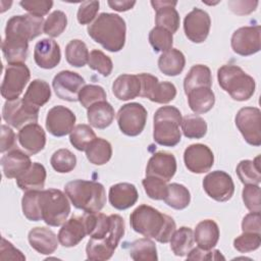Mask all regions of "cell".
I'll return each mask as SVG.
<instances>
[{
	"instance_id": "6da1fadb",
	"label": "cell",
	"mask_w": 261,
	"mask_h": 261,
	"mask_svg": "<svg viewBox=\"0 0 261 261\" xmlns=\"http://www.w3.org/2000/svg\"><path fill=\"white\" fill-rule=\"evenodd\" d=\"M129 222L135 231L162 244L170 241L176 228L172 217L146 204L140 205L132 212Z\"/></svg>"
},
{
	"instance_id": "7a4b0ae2",
	"label": "cell",
	"mask_w": 261,
	"mask_h": 261,
	"mask_svg": "<svg viewBox=\"0 0 261 261\" xmlns=\"http://www.w3.org/2000/svg\"><path fill=\"white\" fill-rule=\"evenodd\" d=\"M124 19L115 13L103 12L88 27L89 36L110 52L120 51L125 44Z\"/></svg>"
},
{
	"instance_id": "3957f363",
	"label": "cell",
	"mask_w": 261,
	"mask_h": 261,
	"mask_svg": "<svg viewBox=\"0 0 261 261\" xmlns=\"http://www.w3.org/2000/svg\"><path fill=\"white\" fill-rule=\"evenodd\" d=\"M71 204L85 212H100L106 203V192L102 184L94 180L75 179L64 187Z\"/></svg>"
},
{
	"instance_id": "277c9868",
	"label": "cell",
	"mask_w": 261,
	"mask_h": 261,
	"mask_svg": "<svg viewBox=\"0 0 261 261\" xmlns=\"http://www.w3.org/2000/svg\"><path fill=\"white\" fill-rule=\"evenodd\" d=\"M37 205L41 219L50 226L63 224L70 213V204L60 190H39Z\"/></svg>"
},
{
	"instance_id": "5b68a950",
	"label": "cell",
	"mask_w": 261,
	"mask_h": 261,
	"mask_svg": "<svg viewBox=\"0 0 261 261\" xmlns=\"http://www.w3.org/2000/svg\"><path fill=\"white\" fill-rule=\"evenodd\" d=\"M181 113L174 106H162L154 114L153 139L165 147H174L180 142Z\"/></svg>"
},
{
	"instance_id": "8992f818",
	"label": "cell",
	"mask_w": 261,
	"mask_h": 261,
	"mask_svg": "<svg viewBox=\"0 0 261 261\" xmlns=\"http://www.w3.org/2000/svg\"><path fill=\"white\" fill-rule=\"evenodd\" d=\"M217 80L220 88L237 101H247L255 92V80L237 65H222L217 70Z\"/></svg>"
},
{
	"instance_id": "52a82bcc",
	"label": "cell",
	"mask_w": 261,
	"mask_h": 261,
	"mask_svg": "<svg viewBox=\"0 0 261 261\" xmlns=\"http://www.w3.org/2000/svg\"><path fill=\"white\" fill-rule=\"evenodd\" d=\"M112 215V229L108 237L100 240L90 239L87 247L86 254L89 260H108L112 257L120 239L124 234V221L123 218L117 214Z\"/></svg>"
},
{
	"instance_id": "ba28073f",
	"label": "cell",
	"mask_w": 261,
	"mask_h": 261,
	"mask_svg": "<svg viewBox=\"0 0 261 261\" xmlns=\"http://www.w3.org/2000/svg\"><path fill=\"white\" fill-rule=\"evenodd\" d=\"M147 110L140 103H127L122 105L116 115L119 129L128 137L139 136L147 121Z\"/></svg>"
},
{
	"instance_id": "9c48e42d",
	"label": "cell",
	"mask_w": 261,
	"mask_h": 261,
	"mask_svg": "<svg viewBox=\"0 0 261 261\" xmlns=\"http://www.w3.org/2000/svg\"><path fill=\"white\" fill-rule=\"evenodd\" d=\"M31 72L24 63L8 64L1 85V95L7 101L18 99L30 81Z\"/></svg>"
},
{
	"instance_id": "30bf717a",
	"label": "cell",
	"mask_w": 261,
	"mask_h": 261,
	"mask_svg": "<svg viewBox=\"0 0 261 261\" xmlns=\"http://www.w3.org/2000/svg\"><path fill=\"white\" fill-rule=\"evenodd\" d=\"M261 111L257 107L241 108L236 115V125L245 141L255 147L261 145Z\"/></svg>"
},
{
	"instance_id": "8fae6325",
	"label": "cell",
	"mask_w": 261,
	"mask_h": 261,
	"mask_svg": "<svg viewBox=\"0 0 261 261\" xmlns=\"http://www.w3.org/2000/svg\"><path fill=\"white\" fill-rule=\"evenodd\" d=\"M2 117L8 124L20 129L25 124L38 121L39 109L25 103L23 99L6 101L3 105Z\"/></svg>"
},
{
	"instance_id": "7c38bea8",
	"label": "cell",
	"mask_w": 261,
	"mask_h": 261,
	"mask_svg": "<svg viewBox=\"0 0 261 261\" xmlns=\"http://www.w3.org/2000/svg\"><path fill=\"white\" fill-rule=\"evenodd\" d=\"M44 22L43 17L32 14L14 15L6 23L5 36H14L30 42L42 34Z\"/></svg>"
},
{
	"instance_id": "4fadbf2b",
	"label": "cell",
	"mask_w": 261,
	"mask_h": 261,
	"mask_svg": "<svg viewBox=\"0 0 261 261\" xmlns=\"http://www.w3.org/2000/svg\"><path fill=\"white\" fill-rule=\"evenodd\" d=\"M205 193L217 202L228 201L234 193V184L231 176L222 170L209 172L203 179Z\"/></svg>"
},
{
	"instance_id": "5bb4252c",
	"label": "cell",
	"mask_w": 261,
	"mask_h": 261,
	"mask_svg": "<svg viewBox=\"0 0 261 261\" xmlns=\"http://www.w3.org/2000/svg\"><path fill=\"white\" fill-rule=\"evenodd\" d=\"M53 90L58 98L74 102L79 100V94L86 82L79 73L70 70H62L58 72L52 82Z\"/></svg>"
},
{
	"instance_id": "9a60e30c",
	"label": "cell",
	"mask_w": 261,
	"mask_h": 261,
	"mask_svg": "<svg viewBox=\"0 0 261 261\" xmlns=\"http://www.w3.org/2000/svg\"><path fill=\"white\" fill-rule=\"evenodd\" d=\"M260 25L243 27L231 36L232 51L241 56L253 55L260 51Z\"/></svg>"
},
{
	"instance_id": "2e32d148",
	"label": "cell",
	"mask_w": 261,
	"mask_h": 261,
	"mask_svg": "<svg viewBox=\"0 0 261 261\" xmlns=\"http://www.w3.org/2000/svg\"><path fill=\"white\" fill-rule=\"evenodd\" d=\"M211 19L209 14L200 8H194L184 19L186 37L193 43L204 42L209 35Z\"/></svg>"
},
{
	"instance_id": "e0dca14e",
	"label": "cell",
	"mask_w": 261,
	"mask_h": 261,
	"mask_svg": "<svg viewBox=\"0 0 261 261\" xmlns=\"http://www.w3.org/2000/svg\"><path fill=\"white\" fill-rule=\"evenodd\" d=\"M74 123V113L65 106L52 107L46 116V128L54 137H64L70 134Z\"/></svg>"
},
{
	"instance_id": "ac0fdd59",
	"label": "cell",
	"mask_w": 261,
	"mask_h": 261,
	"mask_svg": "<svg viewBox=\"0 0 261 261\" xmlns=\"http://www.w3.org/2000/svg\"><path fill=\"white\" fill-rule=\"evenodd\" d=\"M186 167L193 173H205L214 163V155L211 149L204 144L190 145L184 153Z\"/></svg>"
},
{
	"instance_id": "d6986e66",
	"label": "cell",
	"mask_w": 261,
	"mask_h": 261,
	"mask_svg": "<svg viewBox=\"0 0 261 261\" xmlns=\"http://www.w3.org/2000/svg\"><path fill=\"white\" fill-rule=\"evenodd\" d=\"M176 171L175 157L167 152H157L151 156L146 167L147 176H156L170 180Z\"/></svg>"
},
{
	"instance_id": "ffe728a7",
	"label": "cell",
	"mask_w": 261,
	"mask_h": 261,
	"mask_svg": "<svg viewBox=\"0 0 261 261\" xmlns=\"http://www.w3.org/2000/svg\"><path fill=\"white\" fill-rule=\"evenodd\" d=\"M60 48L56 41L45 38L35 45L34 59L39 67L52 69L60 62Z\"/></svg>"
},
{
	"instance_id": "44dd1931",
	"label": "cell",
	"mask_w": 261,
	"mask_h": 261,
	"mask_svg": "<svg viewBox=\"0 0 261 261\" xmlns=\"http://www.w3.org/2000/svg\"><path fill=\"white\" fill-rule=\"evenodd\" d=\"M18 142L29 155L41 152L46 145V135L38 123H29L18 132Z\"/></svg>"
},
{
	"instance_id": "7402d4cb",
	"label": "cell",
	"mask_w": 261,
	"mask_h": 261,
	"mask_svg": "<svg viewBox=\"0 0 261 261\" xmlns=\"http://www.w3.org/2000/svg\"><path fill=\"white\" fill-rule=\"evenodd\" d=\"M176 1H151V5L156 11V27L163 28L174 34L179 27V15L174 8Z\"/></svg>"
},
{
	"instance_id": "603a6c76",
	"label": "cell",
	"mask_w": 261,
	"mask_h": 261,
	"mask_svg": "<svg viewBox=\"0 0 261 261\" xmlns=\"http://www.w3.org/2000/svg\"><path fill=\"white\" fill-rule=\"evenodd\" d=\"M87 228L83 216H72L66 220L58 232V241L63 247H74L84 240Z\"/></svg>"
},
{
	"instance_id": "cb8c5ba5",
	"label": "cell",
	"mask_w": 261,
	"mask_h": 261,
	"mask_svg": "<svg viewBox=\"0 0 261 261\" xmlns=\"http://www.w3.org/2000/svg\"><path fill=\"white\" fill-rule=\"evenodd\" d=\"M108 198L112 207L117 210H125L136 204L139 194L133 184L119 182L110 187Z\"/></svg>"
},
{
	"instance_id": "d4e9b609",
	"label": "cell",
	"mask_w": 261,
	"mask_h": 261,
	"mask_svg": "<svg viewBox=\"0 0 261 261\" xmlns=\"http://www.w3.org/2000/svg\"><path fill=\"white\" fill-rule=\"evenodd\" d=\"M31 165L30 156L19 149H12L1 158L3 173L7 178H17Z\"/></svg>"
},
{
	"instance_id": "484cf974",
	"label": "cell",
	"mask_w": 261,
	"mask_h": 261,
	"mask_svg": "<svg viewBox=\"0 0 261 261\" xmlns=\"http://www.w3.org/2000/svg\"><path fill=\"white\" fill-rule=\"evenodd\" d=\"M29 243L33 249L43 255H50L58 247V237L47 227H34L30 230Z\"/></svg>"
},
{
	"instance_id": "4316f807",
	"label": "cell",
	"mask_w": 261,
	"mask_h": 261,
	"mask_svg": "<svg viewBox=\"0 0 261 261\" xmlns=\"http://www.w3.org/2000/svg\"><path fill=\"white\" fill-rule=\"evenodd\" d=\"M113 95L121 101H127L140 96L141 82L138 74H120L112 85Z\"/></svg>"
},
{
	"instance_id": "83f0119b",
	"label": "cell",
	"mask_w": 261,
	"mask_h": 261,
	"mask_svg": "<svg viewBox=\"0 0 261 261\" xmlns=\"http://www.w3.org/2000/svg\"><path fill=\"white\" fill-rule=\"evenodd\" d=\"M29 42L18 37L5 36L2 42V52L8 64L24 63L28 56Z\"/></svg>"
},
{
	"instance_id": "f1b7e54d",
	"label": "cell",
	"mask_w": 261,
	"mask_h": 261,
	"mask_svg": "<svg viewBox=\"0 0 261 261\" xmlns=\"http://www.w3.org/2000/svg\"><path fill=\"white\" fill-rule=\"evenodd\" d=\"M46 169L39 162H34L32 165L16 178L18 188L22 191L42 190L46 180Z\"/></svg>"
},
{
	"instance_id": "f546056e",
	"label": "cell",
	"mask_w": 261,
	"mask_h": 261,
	"mask_svg": "<svg viewBox=\"0 0 261 261\" xmlns=\"http://www.w3.org/2000/svg\"><path fill=\"white\" fill-rule=\"evenodd\" d=\"M194 240L199 248L203 250L213 249L219 240V228L212 219H205L199 222L194 231Z\"/></svg>"
},
{
	"instance_id": "4dcf8cb0",
	"label": "cell",
	"mask_w": 261,
	"mask_h": 261,
	"mask_svg": "<svg viewBox=\"0 0 261 261\" xmlns=\"http://www.w3.org/2000/svg\"><path fill=\"white\" fill-rule=\"evenodd\" d=\"M114 109L107 101H99L88 108L87 117L90 124L96 128L108 127L114 119Z\"/></svg>"
},
{
	"instance_id": "1f68e13d",
	"label": "cell",
	"mask_w": 261,
	"mask_h": 261,
	"mask_svg": "<svg viewBox=\"0 0 261 261\" xmlns=\"http://www.w3.org/2000/svg\"><path fill=\"white\" fill-rule=\"evenodd\" d=\"M187 96L191 110L197 114L208 112L215 103V96L211 88H196L191 90Z\"/></svg>"
},
{
	"instance_id": "d6a6232c",
	"label": "cell",
	"mask_w": 261,
	"mask_h": 261,
	"mask_svg": "<svg viewBox=\"0 0 261 261\" xmlns=\"http://www.w3.org/2000/svg\"><path fill=\"white\" fill-rule=\"evenodd\" d=\"M186 58L182 52L171 48L163 52L158 59V67L162 73L168 76L178 75L185 68Z\"/></svg>"
},
{
	"instance_id": "836d02e7",
	"label": "cell",
	"mask_w": 261,
	"mask_h": 261,
	"mask_svg": "<svg viewBox=\"0 0 261 261\" xmlns=\"http://www.w3.org/2000/svg\"><path fill=\"white\" fill-rule=\"evenodd\" d=\"M51 98V89L47 82L43 80H34L29 85L23 96V101L29 105L40 109Z\"/></svg>"
},
{
	"instance_id": "e575fe53",
	"label": "cell",
	"mask_w": 261,
	"mask_h": 261,
	"mask_svg": "<svg viewBox=\"0 0 261 261\" xmlns=\"http://www.w3.org/2000/svg\"><path fill=\"white\" fill-rule=\"evenodd\" d=\"M211 70L208 66L203 64H196L192 66L184 81V89L186 94H188L191 90L196 88H211Z\"/></svg>"
},
{
	"instance_id": "d590c367",
	"label": "cell",
	"mask_w": 261,
	"mask_h": 261,
	"mask_svg": "<svg viewBox=\"0 0 261 261\" xmlns=\"http://www.w3.org/2000/svg\"><path fill=\"white\" fill-rule=\"evenodd\" d=\"M194 232L190 227L181 226L175 229L170 239V248L175 256H187L194 246Z\"/></svg>"
},
{
	"instance_id": "8d00e7d4",
	"label": "cell",
	"mask_w": 261,
	"mask_h": 261,
	"mask_svg": "<svg viewBox=\"0 0 261 261\" xmlns=\"http://www.w3.org/2000/svg\"><path fill=\"white\" fill-rule=\"evenodd\" d=\"M86 156L92 164L103 165L107 163L112 156L111 144L102 138H96L87 147Z\"/></svg>"
},
{
	"instance_id": "74e56055",
	"label": "cell",
	"mask_w": 261,
	"mask_h": 261,
	"mask_svg": "<svg viewBox=\"0 0 261 261\" xmlns=\"http://www.w3.org/2000/svg\"><path fill=\"white\" fill-rule=\"evenodd\" d=\"M128 253L136 261H156L158 260L155 243L150 238L139 239L128 246Z\"/></svg>"
},
{
	"instance_id": "f35d334b",
	"label": "cell",
	"mask_w": 261,
	"mask_h": 261,
	"mask_svg": "<svg viewBox=\"0 0 261 261\" xmlns=\"http://www.w3.org/2000/svg\"><path fill=\"white\" fill-rule=\"evenodd\" d=\"M236 171L244 185H259L261 181L260 156H257L254 160H242Z\"/></svg>"
},
{
	"instance_id": "ab89813d",
	"label": "cell",
	"mask_w": 261,
	"mask_h": 261,
	"mask_svg": "<svg viewBox=\"0 0 261 261\" xmlns=\"http://www.w3.org/2000/svg\"><path fill=\"white\" fill-rule=\"evenodd\" d=\"M164 202L173 209L182 210L189 206L191 202V195L185 186L173 182L168 185Z\"/></svg>"
},
{
	"instance_id": "60d3db41",
	"label": "cell",
	"mask_w": 261,
	"mask_h": 261,
	"mask_svg": "<svg viewBox=\"0 0 261 261\" xmlns=\"http://www.w3.org/2000/svg\"><path fill=\"white\" fill-rule=\"evenodd\" d=\"M89 51L87 45L77 39L71 40L65 47L66 61L74 67H83L88 63Z\"/></svg>"
},
{
	"instance_id": "b9f144b4",
	"label": "cell",
	"mask_w": 261,
	"mask_h": 261,
	"mask_svg": "<svg viewBox=\"0 0 261 261\" xmlns=\"http://www.w3.org/2000/svg\"><path fill=\"white\" fill-rule=\"evenodd\" d=\"M180 126L184 136L189 139H201L207 133L206 121L204 118L196 114L182 117Z\"/></svg>"
},
{
	"instance_id": "7bdbcfd3",
	"label": "cell",
	"mask_w": 261,
	"mask_h": 261,
	"mask_svg": "<svg viewBox=\"0 0 261 261\" xmlns=\"http://www.w3.org/2000/svg\"><path fill=\"white\" fill-rule=\"evenodd\" d=\"M96 139V134L88 124H77L70 133V144L79 151H86L87 147Z\"/></svg>"
},
{
	"instance_id": "ee69618b",
	"label": "cell",
	"mask_w": 261,
	"mask_h": 261,
	"mask_svg": "<svg viewBox=\"0 0 261 261\" xmlns=\"http://www.w3.org/2000/svg\"><path fill=\"white\" fill-rule=\"evenodd\" d=\"M53 169L59 173L70 172L76 165V157L68 149H59L53 153L50 159Z\"/></svg>"
},
{
	"instance_id": "f6af8a7d",
	"label": "cell",
	"mask_w": 261,
	"mask_h": 261,
	"mask_svg": "<svg viewBox=\"0 0 261 261\" xmlns=\"http://www.w3.org/2000/svg\"><path fill=\"white\" fill-rule=\"evenodd\" d=\"M149 42L155 52H166L172 47L173 37L169 31L155 27L149 33Z\"/></svg>"
},
{
	"instance_id": "bcb514c9",
	"label": "cell",
	"mask_w": 261,
	"mask_h": 261,
	"mask_svg": "<svg viewBox=\"0 0 261 261\" xmlns=\"http://www.w3.org/2000/svg\"><path fill=\"white\" fill-rule=\"evenodd\" d=\"M67 25V17L66 14L61 10H55L44 22L43 32L49 37L56 38L60 36Z\"/></svg>"
},
{
	"instance_id": "7dc6e473",
	"label": "cell",
	"mask_w": 261,
	"mask_h": 261,
	"mask_svg": "<svg viewBox=\"0 0 261 261\" xmlns=\"http://www.w3.org/2000/svg\"><path fill=\"white\" fill-rule=\"evenodd\" d=\"M176 96V88L169 82H157L148 99L155 103L166 104Z\"/></svg>"
},
{
	"instance_id": "c3c4849f",
	"label": "cell",
	"mask_w": 261,
	"mask_h": 261,
	"mask_svg": "<svg viewBox=\"0 0 261 261\" xmlns=\"http://www.w3.org/2000/svg\"><path fill=\"white\" fill-rule=\"evenodd\" d=\"M142 185L147 196L153 200H164L168 185L164 179L156 176H146L142 180Z\"/></svg>"
},
{
	"instance_id": "681fc988",
	"label": "cell",
	"mask_w": 261,
	"mask_h": 261,
	"mask_svg": "<svg viewBox=\"0 0 261 261\" xmlns=\"http://www.w3.org/2000/svg\"><path fill=\"white\" fill-rule=\"evenodd\" d=\"M88 65L91 69L98 71L103 76H108L113 69V63L110 57L100 50H92L90 52Z\"/></svg>"
},
{
	"instance_id": "f907efd6",
	"label": "cell",
	"mask_w": 261,
	"mask_h": 261,
	"mask_svg": "<svg viewBox=\"0 0 261 261\" xmlns=\"http://www.w3.org/2000/svg\"><path fill=\"white\" fill-rule=\"evenodd\" d=\"M79 101L85 108H89L99 101H106L105 90L97 85H86L79 94Z\"/></svg>"
},
{
	"instance_id": "816d5d0a",
	"label": "cell",
	"mask_w": 261,
	"mask_h": 261,
	"mask_svg": "<svg viewBox=\"0 0 261 261\" xmlns=\"http://www.w3.org/2000/svg\"><path fill=\"white\" fill-rule=\"evenodd\" d=\"M261 245V234L257 232H243L234 239L233 248L240 253H248L257 250Z\"/></svg>"
},
{
	"instance_id": "f5cc1de1",
	"label": "cell",
	"mask_w": 261,
	"mask_h": 261,
	"mask_svg": "<svg viewBox=\"0 0 261 261\" xmlns=\"http://www.w3.org/2000/svg\"><path fill=\"white\" fill-rule=\"evenodd\" d=\"M38 191H27L21 199V207L23 215L31 221H40L41 216L38 211L37 197Z\"/></svg>"
},
{
	"instance_id": "db71d44e",
	"label": "cell",
	"mask_w": 261,
	"mask_h": 261,
	"mask_svg": "<svg viewBox=\"0 0 261 261\" xmlns=\"http://www.w3.org/2000/svg\"><path fill=\"white\" fill-rule=\"evenodd\" d=\"M242 198L245 206L251 212H260V187L259 185H246L243 189Z\"/></svg>"
},
{
	"instance_id": "11a10c76",
	"label": "cell",
	"mask_w": 261,
	"mask_h": 261,
	"mask_svg": "<svg viewBox=\"0 0 261 261\" xmlns=\"http://www.w3.org/2000/svg\"><path fill=\"white\" fill-rule=\"evenodd\" d=\"M19 5L28 11L30 14L43 17V15L47 14L49 10L53 6V1H48V0H24L20 1Z\"/></svg>"
},
{
	"instance_id": "9f6ffc18",
	"label": "cell",
	"mask_w": 261,
	"mask_h": 261,
	"mask_svg": "<svg viewBox=\"0 0 261 261\" xmlns=\"http://www.w3.org/2000/svg\"><path fill=\"white\" fill-rule=\"evenodd\" d=\"M99 1H85L83 2L77 10V21L81 24H89L96 17L99 10Z\"/></svg>"
},
{
	"instance_id": "6f0895ef",
	"label": "cell",
	"mask_w": 261,
	"mask_h": 261,
	"mask_svg": "<svg viewBox=\"0 0 261 261\" xmlns=\"http://www.w3.org/2000/svg\"><path fill=\"white\" fill-rule=\"evenodd\" d=\"M189 260H224V257L221 255L218 250H203L201 248H193L190 253L187 255Z\"/></svg>"
},
{
	"instance_id": "680465c9",
	"label": "cell",
	"mask_w": 261,
	"mask_h": 261,
	"mask_svg": "<svg viewBox=\"0 0 261 261\" xmlns=\"http://www.w3.org/2000/svg\"><path fill=\"white\" fill-rule=\"evenodd\" d=\"M0 259L1 260H25V256L17 250L10 242L1 239L0 246Z\"/></svg>"
},
{
	"instance_id": "91938a15",
	"label": "cell",
	"mask_w": 261,
	"mask_h": 261,
	"mask_svg": "<svg viewBox=\"0 0 261 261\" xmlns=\"http://www.w3.org/2000/svg\"><path fill=\"white\" fill-rule=\"evenodd\" d=\"M260 212H251L247 214L242 221L243 232L260 233Z\"/></svg>"
},
{
	"instance_id": "94428289",
	"label": "cell",
	"mask_w": 261,
	"mask_h": 261,
	"mask_svg": "<svg viewBox=\"0 0 261 261\" xmlns=\"http://www.w3.org/2000/svg\"><path fill=\"white\" fill-rule=\"evenodd\" d=\"M14 146H15L14 132L9 126L2 124L1 125V144H0L1 153L12 150Z\"/></svg>"
},
{
	"instance_id": "6125c7cd",
	"label": "cell",
	"mask_w": 261,
	"mask_h": 261,
	"mask_svg": "<svg viewBox=\"0 0 261 261\" xmlns=\"http://www.w3.org/2000/svg\"><path fill=\"white\" fill-rule=\"evenodd\" d=\"M258 1H229V9L239 15L249 14L256 9Z\"/></svg>"
},
{
	"instance_id": "be15d7a7",
	"label": "cell",
	"mask_w": 261,
	"mask_h": 261,
	"mask_svg": "<svg viewBox=\"0 0 261 261\" xmlns=\"http://www.w3.org/2000/svg\"><path fill=\"white\" fill-rule=\"evenodd\" d=\"M140 82H141V93L140 96L144 97V98H148L154 88V86L156 85L158 81V79L150 73H140L138 74Z\"/></svg>"
},
{
	"instance_id": "e7e4bbea",
	"label": "cell",
	"mask_w": 261,
	"mask_h": 261,
	"mask_svg": "<svg viewBox=\"0 0 261 261\" xmlns=\"http://www.w3.org/2000/svg\"><path fill=\"white\" fill-rule=\"evenodd\" d=\"M108 5L113 9V10H116V11H126V10H129L132 9L135 4H136V1H127V0H114V1H108L107 2Z\"/></svg>"
}]
</instances>
